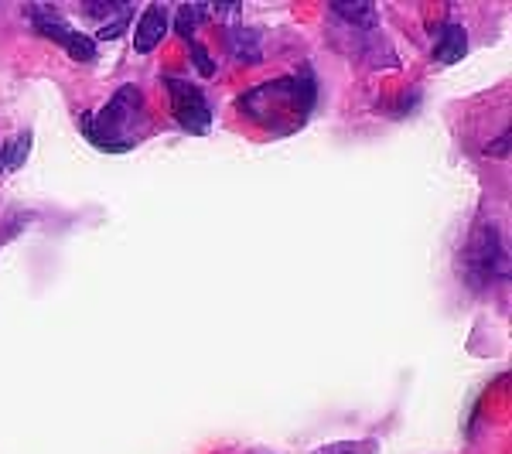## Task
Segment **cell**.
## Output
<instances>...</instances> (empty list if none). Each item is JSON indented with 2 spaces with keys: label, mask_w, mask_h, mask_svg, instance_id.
Returning <instances> with one entry per match:
<instances>
[{
  "label": "cell",
  "mask_w": 512,
  "mask_h": 454,
  "mask_svg": "<svg viewBox=\"0 0 512 454\" xmlns=\"http://www.w3.org/2000/svg\"><path fill=\"white\" fill-rule=\"evenodd\" d=\"M509 270V253H506V239L495 226L475 229L472 239L465 246V257H461V274H465L468 287L485 291L495 280H502Z\"/></svg>",
  "instance_id": "6da1fadb"
},
{
  "label": "cell",
  "mask_w": 512,
  "mask_h": 454,
  "mask_svg": "<svg viewBox=\"0 0 512 454\" xmlns=\"http://www.w3.org/2000/svg\"><path fill=\"white\" fill-rule=\"evenodd\" d=\"M335 14L338 18H345V21H352V24H369L373 21V4H335Z\"/></svg>",
  "instance_id": "9c48e42d"
},
{
  "label": "cell",
  "mask_w": 512,
  "mask_h": 454,
  "mask_svg": "<svg viewBox=\"0 0 512 454\" xmlns=\"http://www.w3.org/2000/svg\"><path fill=\"white\" fill-rule=\"evenodd\" d=\"M202 7H195V4H181L178 11H175V31L181 38H192L195 35V28L202 24Z\"/></svg>",
  "instance_id": "ba28073f"
},
{
  "label": "cell",
  "mask_w": 512,
  "mask_h": 454,
  "mask_svg": "<svg viewBox=\"0 0 512 454\" xmlns=\"http://www.w3.org/2000/svg\"><path fill=\"white\" fill-rule=\"evenodd\" d=\"M110 11H117V4H86V14H96V18H103Z\"/></svg>",
  "instance_id": "5bb4252c"
},
{
  "label": "cell",
  "mask_w": 512,
  "mask_h": 454,
  "mask_svg": "<svg viewBox=\"0 0 512 454\" xmlns=\"http://www.w3.org/2000/svg\"><path fill=\"white\" fill-rule=\"evenodd\" d=\"M168 93L175 99V117L188 134H205L212 127V110L202 89L185 79H168Z\"/></svg>",
  "instance_id": "277c9868"
},
{
  "label": "cell",
  "mask_w": 512,
  "mask_h": 454,
  "mask_svg": "<svg viewBox=\"0 0 512 454\" xmlns=\"http://www.w3.org/2000/svg\"><path fill=\"white\" fill-rule=\"evenodd\" d=\"M188 52H192V62L198 65V72H202L205 79L216 76V62L209 59V52H205V45H195V41H188Z\"/></svg>",
  "instance_id": "7c38bea8"
},
{
  "label": "cell",
  "mask_w": 512,
  "mask_h": 454,
  "mask_svg": "<svg viewBox=\"0 0 512 454\" xmlns=\"http://www.w3.org/2000/svg\"><path fill=\"white\" fill-rule=\"evenodd\" d=\"M127 21H130V7H127V11L120 14V21H110V24H106V28L99 31V38H103V41H110V38H120V35H123V24H127Z\"/></svg>",
  "instance_id": "4fadbf2b"
},
{
  "label": "cell",
  "mask_w": 512,
  "mask_h": 454,
  "mask_svg": "<svg viewBox=\"0 0 512 454\" xmlns=\"http://www.w3.org/2000/svg\"><path fill=\"white\" fill-rule=\"evenodd\" d=\"M31 154V130L7 137V144L0 147V171H18Z\"/></svg>",
  "instance_id": "52a82bcc"
},
{
  "label": "cell",
  "mask_w": 512,
  "mask_h": 454,
  "mask_svg": "<svg viewBox=\"0 0 512 454\" xmlns=\"http://www.w3.org/2000/svg\"><path fill=\"white\" fill-rule=\"evenodd\" d=\"M137 117H140V93L134 86H127L106 103V110L99 117H82V127H86V137L93 144L103 147V137H120L127 127H134Z\"/></svg>",
  "instance_id": "7a4b0ae2"
},
{
  "label": "cell",
  "mask_w": 512,
  "mask_h": 454,
  "mask_svg": "<svg viewBox=\"0 0 512 454\" xmlns=\"http://www.w3.org/2000/svg\"><path fill=\"white\" fill-rule=\"evenodd\" d=\"M168 24H171V14H168V7H161V4H151L144 14L137 18L134 24V48L140 55H147V52H154V48L161 45V38L168 35Z\"/></svg>",
  "instance_id": "5b68a950"
},
{
  "label": "cell",
  "mask_w": 512,
  "mask_h": 454,
  "mask_svg": "<svg viewBox=\"0 0 512 454\" xmlns=\"http://www.w3.org/2000/svg\"><path fill=\"white\" fill-rule=\"evenodd\" d=\"M318 454H376V444L373 441H338V444L321 448Z\"/></svg>",
  "instance_id": "8fae6325"
},
{
  "label": "cell",
  "mask_w": 512,
  "mask_h": 454,
  "mask_svg": "<svg viewBox=\"0 0 512 454\" xmlns=\"http://www.w3.org/2000/svg\"><path fill=\"white\" fill-rule=\"evenodd\" d=\"M465 52H468V35H465V28L461 24H444V31H441V41H437V62H444V65H454V62H461L465 59Z\"/></svg>",
  "instance_id": "8992f818"
},
{
  "label": "cell",
  "mask_w": 512,
  "mask_h": 454,
  "mask_svg": "<svg viewBox=\"0 0 512 454\" xmlns=\"http://www.w3.org/2000/svg\"><path fill=\"white\" fill-rule=\"evenodd\" d=\"M28 18L35 21V31L52 41H59L65 52L76 62H93L96 59V38L82 35V31H72L59 14L48 11V7H28Z\"/></svg>",
  "instance_id": "3957f363"
},
{
  "label": "cell",
  "mask_w": 512,
  "mask_h": 454,
  "mask_svg": "<svg viewBox=\"0 0 512 454\" xmlns=\"http://www.w3.org/2000/svg\"><path fill=\"white\" fill-rule=\"evenodd\" d=\"M233 45H236V52H239V62H260V55H256V45H253V31L236 28L233 31Z\"/></svg>",
  "instance_id": "30bf717a"
},
{
  "label": "cell",
  "mask_w": 512,
  "mask_h": 454,
  "mask_svg": "<svg viewBox=\"0 0 512 454\" xmlns=\"http://www.w3.org/2000/svg\"><path fill=\"white\" fill-rule=\"evenodd\" d=\"M509 134H502V140H499V144H492L489 147V154H506L509 151V140H506Z\"/></svg>",
  "instance_id": "9a60e30c"
}]
</instances>
